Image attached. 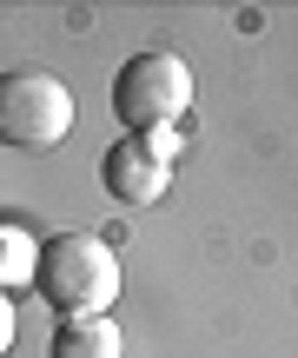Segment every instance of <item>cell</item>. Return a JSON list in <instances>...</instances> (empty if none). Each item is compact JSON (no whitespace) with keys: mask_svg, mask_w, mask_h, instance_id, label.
Returning <instances> with one entry per match:
<instances>
[{"mask_svg":"<svg viewBox=\"0 0 298 358\" xmlns=\"http://www.w3.org/2000/svg\"><path fill=\"white\" fill-rule=\"evenodd\" d=\"M27 285L60 319H100L119 299V252L106 239H93V232H53V239H40Z\"/></svg>","mask_w":298,"mask_h":358,"instance_id":"6da1fadb","label":"cell"},{"mask_svg":"<svg viewBox=\"0 0 298 358\" xmlns=\"http://www.w3.org/2000/svg\"><path fill=\"white\" fill-rule=\"evenodd\" d=\"M193 106V66L179 53H133L113 80V120L126 127V140L146 133H172V120Z\"/></svg>","mask_w":298,"mask_h":358,"instance_id":"7a4b0ae2","label":"cell"},{"mask_svg":"<svg viewBox=\"0 0 298 358\" xmlns=\"http://www.w3.org/2000/svg\"><path fill=\"white\" fill-rule=\"evenodd\" d=\"M73 133V93L47 66H13L0 73V146L13 153H53Z\"/></svg>","mask_w":298,"mask_h":358,"instance_id":"3957f363","label":"cell"},{"mask_svg":"<svg viewBox=\"0 0 298 358\" xmlns=\"http://www.w3.org/2000/svg\"><path fill=\"white\" fill-rule=\"evenodd\" d=\"M100 179L119 206H153L166 192V153L153 140H119L113 153L100 159Z\"/></svg>","mask_w":298,"mask_h":358,"instance_id":"277c9868","label":"cell"},{"mask_svg":"<svg viewBox=\"0 0 298 358\" xmlns=\"http://www.w3.org/2000/svg\"><path fill=\"white\" fill-rule=\"evenodd\" d=\"M47 358H126V338L106 312L100 319H60L47 338Z\"/></svg>","mask_w":298,"mask_h":358,"instance_id":"5b68a950","label":"cell"},{"mask_svg":"<svg viewBox=\"0 0 298 358\" xmlns=\"http://www.w3.org/2000/svg\"><path fill=\"white\" fill-rule=\"evenodd\" d=\"M27 272H33V239H27V232H13V226H0V292H7V285H20Z\"/></svg>","mask_w":298,"mask_h":358,"instance_id":"8992f818","label":"cell"},{"mask_svg":"<svg viewBox=\"0 0 298 358\" xmlns=\"http://www.w3.org/2000/svg\"><path fill=\"white\" fill-rule=\"evenodd\" d=\"M13 325H20V312H13V292H0V358L13 352Z\"/></svg>","mask_w":298,"mask_h":358,"instance_id":"52a82bcc","label":"cell"}]
</instances>
